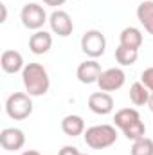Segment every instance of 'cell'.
<instances>
[{
    "label": "cell",
    "mask_w": 153,
    "mask_h": 155,
    "mask_svg": "<svg viewBox=\"0 0 153 155\" xmlns=\"http://www.w3.org/2000/svg\"><path fill=\"white\" fill-rule=\"evenodd\" d=\"M22 83L31 97L45 96L50 88V78L41 63H27L22 71Z\"/></svg>",
    "instance_id": "1"
},
{
    "label": "cell",
    "mask_w": 153,
    "mask_h": 155,
    "mask_svg": "<svg viewBox=\"0 0 153 155\" xmlns=\"http://www.w3.org/2000/svg\"><path fill=\"white\" fill-rule=\"evenodd\" d=\"M114 123L117 128L122 130L128 141H137L146 135V124L141 119V114L135 108H121L114 116Z\"/></svg>",
    "instance_id": "2"
},
{
    "label": "cell",
    "mask_w": 153,
    "mask_h": 155,
    "mask_svg": "<svg viewBox=\"0 0 153 155\" xmlns=\"http://www.w3.org/2000/svg\"><path fill=\"white\" fill-rule=\"evenodd\" d=\"M85 144L92 150H105L115 144L117 141V130L112 124H94L85 130L83 134Z\"/></svg>",
    "instance_id": "3"
},
{
    "label": "cell",
    "mask_w": 153,
    "mask_h": 155,
    "mask_svg": "<svg viewBox=\"0 0 153 155\" xmlns=\"http://www.w3.org/2000/svg\"><path fill=\"white\" fill-rule=\"evenodd\" d=\"M33 99L27 92H13L5 99V114L15 121H24L33 114Z\"/></svg>",
    "instance_id": "4"
},
{
    "label": "cell",
    "mask_w": 153,
    "mask_h": 155,
    "mask_svg": "<svg viewBox=\"0 0 153 155\" xmlns=\"http://www.w3.org/2000/svg\"><path fill=\"white\" fill-rule=\"evenodd\" d=\"M81 51L90 60H97L99 56H103L105 51H106V38H105V35L101 31H97V29H88L81 36Z\"/></svg>",
    "instance_id": "5"
},
{
    "label": "cell",
    "mask_w": 153,
    "mask_h": 155,
    "mask_svg": "<svg viewBox=\"0 0 153 155\" xmlns=\"http://www.w3.org/2000/svg\"><path fill=\"white\" fill-rule=\"evenodd\" d=\"M20 20H22V24H24L25 29H29V31H40L43 27V24L49 22V16H47L45 9L40 4L31 2V4H25L22 7Z\"/></svg>",
    "instance_id": "6"
},
{
    "label": "cell",
    "mask_w": 153,
    "mask_h": 155,
    "mask_svg": "<svg viewBox=\"0 0 153 155\" xmlns=\"http://www.w3.org/2000/svg\"><path fill=\"white\" fill-rule=\"evenodd\" d=\"M49 25H50V31L61 38L65 36H70L72 31H74V22L70 18V15L67 11H61V9H56L50 13L49 16Z\"/></svg>",
    "instance_id": "7"
},
{
    "label": "cell",
    "mask_w": 153,
    "mask_h": 155,
    "mask_svg": "<svg viewBox=\"0 0 153 155\" xmlns=\"http://www.w3.org/2000/svg\"><path fill=\"white\" fill-rule=\"evenodd\" d=\"M124 81H126L124 71L119 67H112V69H106L101 72V76L97 79V85L103 92H115V90L122 88Z\"/></svg>",
    "instance_id": "8"
},
{
    "label": "cell",
    "mask_w": 153,
    "mask_h": 155,
    "mask_svg": "<svg viewBox=\"0 0 153 155\" xmlns=\"http://www.w3.org/2000/svg\"><path fill=\"white\" fill-rule=\"evenodd\" d=\"M0 144L7 152H18L25 144V135L20 128H15V126L4 128L0 132Z\"/></svg>",
    "instance_id": "9"
},
{
    "label": "cell",
    "mask_w": 153,
    "mask_h": 155,
    "mask_svg": "<svg viewBox=\"0 0 153 155\" xmlns=\"http://www.w3.org/2000/svg\"><path fill=\"white\" fill-rule=\"evenodd\" d=\"M88 108L97 116H108L114 110V97L110 92H94L88 96Z\"/></svg>",
    "instance_id": "10"
},
{
    "label": "cell",
    "mask_w": 153,
    "mask_h": 155,
    "mask_svg": "<svg viewBox=\"0 0 153 155\" xmlns=\"http://www.w3.org/2000/svg\"><path fill=\"white\" fill-rule=\"evenodd\" d=\"M101 65L97 63V60H86L83 63L77 65L76 76L81 83L85 85H90V83H97V79L101 76Z\"/></svg>",
    "instance_id": "11"
},
{
    "label": "cell",
    "mask_w": 153,
    "mask_h": 155,
    "mask_svg": "<svg viewBox=\"0 0 153 155\" xmlns=\"http://www.w3.org/2000/svg\"><path fill=\"white\" fill-rule=\"evenodd\" d=\"M0 65H2V71L5 74H16V72H22L24 71V56L18 52V51H13V49H7L2 52L0 56Z\"/></svg>",
    "instance_id": "12"
},
{
    "label": "cell",
    "mask_w": 153,
    "mask_h": 155,
    "mask_svg": "<svg viewBox=\"0 0 153 155\" xmlns=\"http://www.w3.org/2000/svg\"><path fill=\"white\" fill-rule=\"evenodd\" d=\"M50 47H52V35L50 33H47V31H34L33 35H31V38H29V49H31V52L33 54H47L49 51H50Z\"/></svg>",
    "instance_id": "13"
},
{
    "label": "cell",
    "mask_w": 153,
    "mask_h": 155,
    "mask_svg": "<svg viewBox=\"0 0 153 155\" xmlns=\"http://www.w3.org/2000/svg\"><path fill=\"white\" fill-rule=\"evenodd\" d=\"M142 41H144V38H142L141 29H137V27H133V25L124 27V29L121 31V35H119V45L128 47V49L139 51L141 45H142Z\"/></svg>",
    "instance_id": "14"
},
{
    "label": "cell",
    "mask_w": 153,
    "mask_h": 155,
    "mask_svg": "<svg viewBox=\"0 0 153 155\" xmlns=\"http://www.w3.org/2000/svg\"><path fill=\"white\" fill-rule=\"evenodd\" d=\"M61 130L65 135L69 137H77V135H83L85 134V121L81 116L76 114H70V116H65L61 121Z\"/></svg>",
    "instance_id": "15"
},
{
    "label": "cell",
    "mask_w": 153,
    "mask_h": 155,
    "mask_svg": "<svg viewBox=\"0 0 153 155\" xmlns=\"http://www.w3.org/2000/svg\"><path fill=\"white\" fill-rule=\"evenodd\" d=\"M137 20L141 22L144 31L153 35V0H142L137 5Z\"/></svg>",
    "instance_id": "16"
},
{
    "label": "cell",
    "mask_w": 153,
    "mask_h": 155,
    "mask_svg": "<svg viewBox=\"0 0 153 155\" xmlns=\"http://www.w3.org/2000/svg\"><path fill=\"white\" fill-rule=\"evenodd\" d=\"M150 90L142 85V81H135L132 87H130V101L135 105V107H142V105H148L150 101Z\"/></svg>",
    "instance_id": "17"
},
{
    "label": "cell",
    "mask_w": 153,
    "mask_h": 155,
    "mask_svg": "<svg viewBox=\"0 0 153 155\" xmlns=\"http://www.w3.org/2000/svg\"><path fill=\"white\" fill-rule=\"evenodd\" d=\"M115 60H117L119 65H122V67H130V65H133V63L139 60V51L119 45V47L115 49Z\"/></svg>",
    "instance_id": "18"
},
{
    "label": "cell",
    "mask_w": 153,
    "mask_h": 155,
    "mask_svg": "<svg viewBox=\"0 0 153 155\" xmlns=\"http://www.w3.org/2000/svg\"><path fill=\"white\" fill-rule=\"evenodd\" d=\"M132 155H153V139L144 135V137L133 141Z\"/></svg>",
    "instance_id": "19"
},
{
    "label": "cell",
    "mask_w": 153,
    "mask_h": 155,
    "mask_svg": "<svg viewBox=\"0 0 153 155\" xmlns=\"http://www.w3.org/2000/svg\"><path fill=\"white\" fill-rule=\"evenodd\" d=\"M141 81H142V85H144L150 92H153V67H148V69L142 71Z\"/></svg>",
    "instance_id": "20"
},
{
    "label": "cell",
    "mask_w": 153,
    "mask_h": 155,
    "mask_svg": "<svg viewBox=\"0 0 153 155\" xmlns=\"http://www.w3.org/2000/svg\"><path fill=\"white\" fill-rule=\"evenodd\" d=\"M58 155H81V152L77 150L76 146H70V144H67V146H63L61 150H60V153Z\"/></svg>",
    "instance_id": "21"
},
{
    "label": "cell",
    "mask_w": 153,
    "mask_h": 155,
    "mask_svg": "<svg viewBox=\"0 0 153 155\" xmlns=\"http://www.w3.org/2000/svg\"><path fill=\"white\" fill-rule=\"evenodd\" d=\"M43 4H47V5H50V7H58V5H63L67 0H41Z\"/></svg>",
    "instance_id": "22"
},
{
    "label": "cell",
    "mask_w": 153,
    "mask_h": 155,
    "mask_svg": "<svg viewBox=\"0 0 153 155\" xmlns=\"http://www.w3.org/2000/svg\"><path fill=\"white\" fill-rule=\"evenodd\" d=\"M0 9H2V18H0V22L4 24V22L7 20V7H5V4H0Z\"/></svg>",
    "instance_id": "23"
},
{
    "label": "cell",
    "mask_w": 153,
    "mask_h": 155,
    "mask_svg": "<svg viewBox=\"0 0 153 155\" xmlns=\"http://www.w3.org/2000/svg\"><path fill=\"white\" fill-rule=\"evenodd\" d=\"M22 155H41V153H40V152H36V150H25Z\"/></svg>",
    "instance_id": "24"
},
{
    "label": "cell",
    "mask_w": 153,
    "mask_h": 155,
    "mask_svg": "<svg viewBox=\"0 0 153 155\" xmlns=\"http://www.w3.org/2000/svg\"><path fill=\"white\" fill-rule=\"evenodd\" d=\"M148 107H150V110L153 112V92L150 94V101H148Z\"/></svg>",
    "instance_id": "25"
},
{
    "label": "cell",
    "mask_w": 153,
    "mask_h": 155,
    "mask_svg": "<svg viewBox=\"0 0 153 155\" xmlns=\"http://www.w3.org/2000/svg\"><path fill=\"white\" fill-rule=\"evenodd\" d=\"M81 155H88V153H81Z\"/></svg>",
    "instance_id": "26"
},
{
    "label": "cell",
    "mask_w": 153,
    "mask_h": 155,
    "mask_svg": "<svg viewBox=\"0 0 153 155\" xmlns=\"http://www.w3.org/2000/svg\"><path fill=\"white\" fill-rule=\"evenodd\" d=\"M141 2H142V0H141Z\"/></svg>",
    "instance_id": "27"
}]
</instances>
